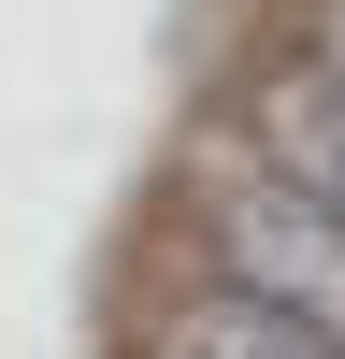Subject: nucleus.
<instances>
[{
  "mask_svg": "<svg viewBox=\"0 0 345 359\" xmlns=\"http://www.w3.org/2000/svg\"><path fill=\"white\" fill-rule=\"evenodd\" d=\"M201 259H216V287H245V302H288V316H316V331H345V216L331 201L273 187V172H216Z\"/></svg>",
  "mask_w": 345,
  "mask_h": 359,
  "instance_id": "obj_1",
  "label": "nucleus"
},
{
  "mask_svg": "<svg viewBox=\"0 0 345 359\" xmlns=\"http://www.w3.org/2000/svg\"><path fill=\"white\" fill-rule=\"evenodd\" d=\"M144 359H345L316 316H288V302H245V287H216V273H187L158 302V331H144Z\"/></svg>",
  "mask_w": 345,
  "mask_h": 359,
  "instance_id": "obj_2",
  "label": "nucleus"
}]
</instances>
